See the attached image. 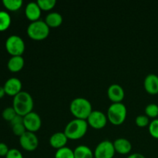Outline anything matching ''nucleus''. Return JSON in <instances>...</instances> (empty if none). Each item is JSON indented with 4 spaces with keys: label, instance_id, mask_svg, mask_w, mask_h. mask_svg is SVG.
Masks as SVG:
<instances>
[{
    "label": "nucleus",
    "instance_id": "obj_6",
    "mask_svg": "<svg viewBox=\"0 0 158 158\" xmlns=\"http://www.w3.org/2000/svg\"><path fill=\"white\" fill-rule=\"evenodd\" d=\"M6 49L12 56H22L25 51V43L23 39L16 35H10L6 41Z\"/></svg>",
    "mask_w": 158,
    "mask_h": 158
},
{
    "label": "nucleus",
    "instance_id": "obj_2",
    "mask_svg": "<svg viewBox=\"0 0 158 158\" xmlns=\"http://www.w3.org/2000/svg\"><path fill=\"white\" fill-rule=\"evenodd\" d=\"M69 110L76 119L84 120H87L88 117L93 111L90 102L87 99L83 97L74 99L71 102Z\"/></svg>",
    "mask_w": 158,
    "mask_h": 158
},
{
    "label": "nucleus",
    "instance_id": "obj_12",
    "mask_svg": "<svg viewBox=\"0 0 158 158\" xmlns=\"http://www.w3.org/2000/svg\"><path fill=\"white\" fill-rule=\"evenodd\" d=\"M125 93L123 87L118 84H112L107 89V96L113 103H121L124 98Z\"/></svg>",
    "mask_w": 158,
    "mask_h": 158
},
{
    "label": "nucleus",
    "instance_id": "obj_32",
    "mask_svg": "<svg viewBox=\"0 0 158 158\" xmlns=\"http://www.w3.org/2000/svg\"><path fill=\"white\" fill-rule=\"evenodd\" d=\"M127 158H146L143 154H139V153H135V154H131Z\"/></svg>",
    "mask_w": 158,
    "mask_h": 158
},
{
    "label": "nucleus",
    "instance_id": "obj_3",
    "mask_svg": "<svg viewBox=\"0 0 158 158\" xmlns=\"http://www.w3.org/2000/svg\"><path fill=\"white\" fill-rule=\"evenodd\" d=\"M88 126L86 120L74 119L67 123L65 127L64 134L69 140H79L86 134Z\"/></svg>",
    "mask_w": 158,
    "mask_h": 158
},
{
    "label": "nucleus",
    "instance_id": "obj_24",
    "mask_svg": "<svg viewBox=\"0 0 158 158\" xmlns=\"http://www.w3.org/2000/svg\"><path fill=\"white\" fill-rule=\"evenodd\" d=\"M146 116L151 118H155L158 117V106L155 103H150L145 108Z\"/></svg>",
    "mask_w": 158,
    "mask_h": 158
},
{
    "label": "nucleus",
    "instance_id": "obj_31",
    "mask_svg": "<svg viewBox=\"0 0 158 158\" xmlns=\"http://www.w3.org/2000/svg\"><path fill=\"white\" fill-rule=\"evenodd\" d=\"M19 123H23V117L17 114V115L14 117L13 120L10 122V124L11 126H14V125L19 124Z\"/></svg>",
    "mask_w": 158,
    "mask_h": 158
},
{
    "label": "nucleus",
    "instance_id": "obj_27",
    "mask_svg": "<svg viewBox=\"0 0 158 158\" xmlns=\"http://www.w3.org/2000/svg\"><path fill=\"white\" fill-rule=\"evenodd\" d=\"M135 123L137 126L140 127H145L147 126H149V117L146 115H139L136 117Z\"/></svg>",
    "mask_w": 158,
    "mask_h": 158
},
{
    "label": "nucleus",
    "instance_id": "obj_28",
    "mask_svg": "<svg viewBox=\"0 0 158 158\" xmlns=\"http://www.w3.org/2000/svg\"><path fill=\"white\" fill-rule=\"evenodd\" d=\"M12 130L13 134L15 136H18V137H21L23 134H24L26 132V129L24 126V123H19V124L14 125L12 126Z\"/></svg>",
    "mask_w": 158,
    "mask_h": 158
},
{
    "label": "nucleus",
    "instance_id": "obj_1",
    "mask_svg": "<svg viewBox=\"0 0 158 158\" xmlns=\"http://www.w3.org/2000/svg\"><path fill=\"white\" fill-rule=\"evenodd\" d=\"M33 100L29 93L21 91L15 97L12 101V107L18 115L24 117L31 113L33 109Z\"/></svg>",
    "mask_w": 158,
    "mask_h": 158
},
{
    "label": "nucleus",
    "instance_id": "obj_15",
    "mask_svg": "<svg viewBox=\"0 0 158 158\" xmlns=\"http://www.w3.org/2000/svg\"><path fill=\"white\" fill-rule=\"evenodd\" d=\"M68 138L64 132H57L52 134L49 138V144L52 148L59 150L66 147Z\"/></svg>",
    "mask_w": 158,
    "mask_h": 158
},
{
    "label": "nucleus",
    "instance_id": "obj_18",
    "mask_svg": "<svg viewBox=\"0 0 158 158\" xmlns=\"http://www.w3.org/2000/svg\"><path fill=\"white\" fill-rule=\"evenodd\" d=\"M45 23L47 24V26L49 28L59 27L63 23V16L59 12H50L46 15Z\"/></svg>",
    "mask_w": 158,
    "mask_h": 158
},
{
    "label": "nucleus",
    "instance_id": "obj_4",
    "mask_svg": "<svg viewBox=\"0 0 158 158\" xmlns=\"http://www.w3.org/2000/svg\"><path fill=\"white\" fill-rule=\"evenodd\" d=\"M127 114V110L125 105L122 103H112L108 108L107 117L108 120L115 126H119L123 123Z\"/></svg>",
    "mask_w": 158,
    "mask_h": 158
},
{
    "label": "nucleus",
    "instance_id": "obj_7",
    "mask_svg": "<svg viewBox=\"0 0 158 158\" xmlns=\"http://www.w3.org/2000/svg\"><path fill=\"white\" fill-rule=\"evenodd\" d=\"M116 151L114 143L110 140H103L100 142L94 151L95 158H113Z\"/></svg>",
    "mask_w": 158,
    "mask_h": 158
},
{
    "label": "nucleus",
    "instance_id": "obj_13",
    "mask_svg": "<svg viewBox=\"0 0 158 158\" xmlns=\"http://www.w3.org/2000/svg\"><path fill=\"white\" fill-rule=\"evenodd\" d=\"M41 9L40 8L37 2H32L28 3L27 6H26L25 9V14L26 16L29 21L35 22L38 21L41 15Z\"/></svg>",
    "mask_w": 158,
    "mask_h": 158
},
{
    "label": "nucleus",
    "instance_id": "obj_5",
    "mask_svg": "<svg viewBox=\"0 0 158 158\" xmlns=\"http://www.w3.org/2000/svg\"><path fill=\"white\" fill-rule=\"evenodd\" d=\"M27 34L29 38L33 40H43L49 36V27L45 21L32 22L28 26Z\"/></svg>",
    "mask_w": 158,
    "mask_h": 158
},
{
    "label": "nucleus",
    "instance_id": "obj_20",
    "mask_svg": "<svg viewBox=\"0 0 158 158\" xmlns=\"http://www.w3.org/2000/svg\"><path fill=\"white\" fill-rule=\"evenodd\" d=\"M10 15L6 11H0V32L6 31L11 25Z\"/></svg>",
    "mask_w": 158,
    "mask_h": 158
},
{
    "label": "nucleus",
    "instance_id": "obj_22",
    "mask_svg": "<svg viewBox=\"0 0 158 158\" xmlns=\"http://www.w3.org/2000/svg\"><path fill=\"white\" fill-rule=\"evenodd\" d=\"M55 158H75L74 152L72 149L67 147L56 150L55 154Z\"/></svg>",
    "mask_w": 158,
    "mask_h": 158
},
{
    "label": "nucleus",
    "instance_id": "obj_29",
    "mask_svg": "<svg viewBox=\"0 0 158 158\" xmlns=\"http://www.w3.org/2000/svg\"><path fill=\"white\" fill-rule=\"evenodd\" d=\"M6 158H23V156L19 150L12 148V149H9Z\"/></svg>",
    "mask_w": 158,
    "mask_h": 158
},
{
    "label": "nucleus",
    "instance_id": "obj_23",
    "mask_svg": "<svg viewBox=\"0 0 158 158\" xmlns=\"http://www.w3.org/2000/svg\"><path fill=\"white\" fill-rule=\"evenodd\" d=\"M41 10L49 11L53 9L56 4V0H38L36 2Z\"/></svg>",
    "mask_w": 158,
    "mask_h": 158
},
{
    "label": "nucleus",
    "instance_id": "obj_14",
    "mask_svg": "<svg viewBox=\"0 0 158 158\" xmlns=\"http://www.w3.org/2000/svg\"><path fill=\"white\" fill-rule=\"evenodd\" d=\"M144 89L147 92L151 95L158 94V76L151 73L146 77L144 80Z\"/></svg>",
    "mask_w": 158,
    "mask_h": 158
},
{
    "label": "nucleus",
    "instance_id": "obj_8",
    "mask_svg": "<svg viewBox=\"0 0 158 158\" xmlns=\"http://www.w3.org/2000/svg\"><path fill=\"white\" fill-rule=\"evenodd\" d=\"M23 123L26 131L35 133L40 129L42 126V120L38 114L32 111L23 117Z\"/></svg>",
    "mask_w": 158,
    "mask_h": 158
},
{
    "label": "nucleus",
    "instance_id": "obj_26",
    "mask_svg": "<svg viewBox=\"0 0 158 158\" xmlns=\"http://www.w3.org/2000/svg\"><path fill=\"white\" fill-rule=\"evenodd\" d=\"M149 133L154 138L158 139V119H154L150 123Z\"/></svg>",
    "mask_w": 158,
    "mask_h": 158
},
{
    "label": "nucleus",
    "instance_id": "obj_21",
    "mask_svg": "<svg viewBox=\"0 0 158 158\" xmlns=\"http://www.w3.org/2000/svg\"><path fill=\"white\" fill-rule=\"evenodd\" d=\"M3 6L6 9L9 11H17L23 6V1L22 0H3Z\"/></svg>",
    "mask_w": 158,
    "mask_h": 158
},
{
    "label": "nucleus",
    "instance_id": "obj_10",
    "mask_svg": "<svg viewBox=\"0 0 158 158\" xmlns=\"http://www.w3.org/2000/svg\"><path fill=\"white\" fill-rule=\"evenodd\" d=\"M19 143L25 151H33L38 148L39 140L35 133L26 131L19 137Z\"/></svg>",
    "mask_w": 158,
    "mask_h": 158
},
{
    "label": "nucleus",
    "instance_id": "obj_11",
    "mask_svg": "<svg viewBox=\"0 0 158 158\" xmlns=\"http://www.w3.org/2000/svg\"><path fill=\"white\" fill-rule=\"evenodd\" d=\"M3 87L6 94L11 97H15L22 91V83L18 78L12 77L6 80Z\"/></svg>",
    "mask_w": 158,
    "mask_h": 158
},
{
    "label": "nucleus",
    "instance_id": "obj_30",
    "mask_svg": "<svg viewBox=\"0 0 158 158\" xmlns=\"http://www.w3.org/2000/svg\"><path fill=\"white\" fill-rule=\"evenodd\" d=\"M9 151V148L6 143H0V157H6Z\"/></svg>",
    "mask_w": 158,
    "mask_h": 158
},
{
    "label": "nucleus",
    "instance_id": "obj_16",
    "mask_svg": "<svg viewBox=\"0 0 158 158\" xmlns=\"http://www.w3.org/2000/svg\"><path fill=\"white\" fill-rule=\"evenodd\" d=\"M113 143H114L115 151L120 154H129L132 149L131 143L125 138L117 139Z\"/></svg>",
    "mask_w": 158,
    "mask_h": 158
},
{
    "label": "nucleus",
    "instance_id": "obj_19",
    "mask_svg": "<svg viewBox=\"0 0 158 158\" xmlns=\"http://www.w3.org/2000/svg\"><path fill=\"white\" fill-rule=\"evenodd\" d=\"M74 157L75 158H94V154L92 150L85 145H80L74 149Z\"/></svg>",
    "mask_w": 158,
    "mask_h": 158
},
{
    "label": "nucleus",
    "instance_id": "obj_9",
    "mask_svg": "<svg viewBox=\"0 0 158 158\" xmlns=\"http://www.w3.org/2000/svg\"><path fill=\"white\" fill-rule=\"evenodd\" d=\"M107 117L100 110H93L88 117L86 122L88 125L94 129L100 130L104 127L107 123Z\"/></svg>",
    "mask_w": 158,
    "mask_h": 158
},
{
    "label": "nucleus",
    "instance_id": "obj_33",
    "mask_svg": "<svg viewBox=\"0 0 158 158\" xmlns=\"http://www.w3.org/2000/svg\"><path fill=\"white\" fill-rule=\"evenodd\" d=\"M5 95H6V92H5L4 87L0 86V99L2 98Z\"/></svg>",
    "mask_w": 158,
    "mask_h": 158
},
{
    "label": "nucleus",
    "instance_id": "obj_17",
    "mask_svg": "<svg viewBox=\"0 0 158 158\" xmlns=\"http://www.w3.org/2000/svg\"><path fill=\"white\" fill-rule=\"evenodd\" d=\"M25 61L22 56H12L8 61L7 67L9 71L12 73H17L22 70L24 66Z\"/></svg>",
    "mask_w": 158,
    "mask_h": 158
},
{
    "label": "nucleus",
    "instance_id": "obj_25",
    "mask_svg": "<svg viewBox=\"0 0 158 158\" xmlns=\"http://www.w3.org/2000/svg\"><path fill=\"white\" fill-rule=\"evenodd\" d=\"M17 115L16 112L14 110V108L12 107H7L2 111V118L4 119L6 121L11 122L14 119V117Z\"/></svg>",
    "mask_w": 158,
    "mask_h": 158
}]
</instances>
